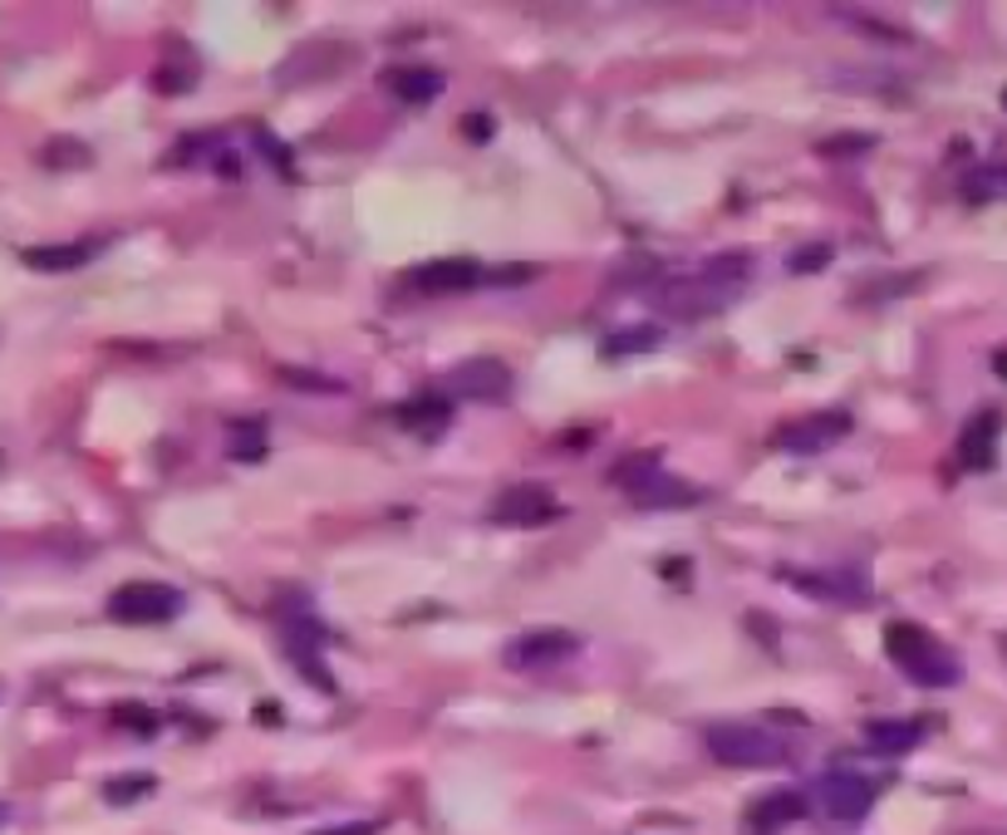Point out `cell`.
<instances>
[{"mask_svg":"<svg viewBox=\"0 0 1007 835\" xmlns=\"http://www.w3.org/2000/svg\"><path fill=\"white\" fill-rule=\"evenodd\" d=\"M885 654L895 659L904 679H914L919 689H954L964 679V663L948 644H938L929 629L919 624H889L885 629Z\"/></svg>","mask_w":1007,"mask_h":835,"instance_id":"6da1fadb","label":"cell"},{"mask_svg":"<svg viewBox=\"0 0 1007 835\" xmlns=\"http://www.w3.org/2000/svg\"><path fill=\"white\" fill-rule=\"evenodd\" d=\"M703 742L713 752V762L723 766H776L792 757L782 732H766L757 723H713L703 732Z\"/></svg>","mask_w":1007,"mask_h":835,"instance_id":"7a4b0ae2","label":"cell"},{"mask_svg":"<svg viewBox=\"0 0 1007 835\" xmlns=\"http://www.w3.org/2000/svg\"><path fill=\"white\" fill-rule=\"evenodd\" d=\"M738 295L742 291H732V285L713 281L708 271H693V276H669V281L654 285V305H659V315H669V319L718 315V310H728Z\"/></svg>","mask_w":1007,"mask_h":835,"instance_id":"3957f363","label":"cell"},{"mask_svg":"<svg viewBox=\"0 0 1007 835\" xmlns=\"http://www.w3.org/2000/svg\"><path fill=\"white\" fill-rule=\"evenodd\" d=\"M109 614L123 624H167L182 614V590L163 580H129L109 594Z\"/></svg>","mask_w":1007,"mask_h":835,"instance_id":"277c9868","label":"cell"},{"mask_svg":"<svg viewBox=\"0 0 1007 835\" xmlns=\"http://www.w3.org/2000/svg\"><path fill=\"white\" fill-rule=\"evenodd\" d=\"M811 796H816L821 816L851 826V821H865L869 811H875L879 786L869 782V776H861V772H826L816 786H811Z\"/></svg>","mask_w":1007,"mask_h":835,"instance_id":"5b68a950","label":"cell"},{"mask_svg":"<svg viewBox=\"0 0 1007 835\" xmlns=\"http://www.w3.org/2000/svg\"><path fill=\"white\" fill-rule=\"evenodd\" d=\"M576 654H580V639L570 634V629H531V634H517L507 649H501L507 669H517V673L556 669V663L576 659Z\"/></svg>","mask_w":1007,"mask_h":835,"instance_id":"8992f818","label":"cell"},{"mask_svg":"<svg viewBox=\"0 0 1007 835\" xmlns=\"http://www.w3.org/2000/svg\"><path fill=\"white\" fill-rule=\"evenodd\" d=\"M845 438H851V418L831 408V414H806V418L786 422V428H776L772 442L792 457H816V452H831Z\"/></svg>","mask_w":1007,"mask_h":835,"instance_id":"52a82bcc","label":"cell"},{"mask_svg":"<svg viewBox=\"0 0 1007 835\" xmlns=\"http://www.w3.org/2000/svg\"><path fill=\"white\" fill-rule=\"evenodd\" d=\"M448 394L467 398V404H501L511 394V369L491 354H477V359H462L448 369Z\"/></svg>","mask_w":1007,"mask_h":835,"instance_id":"ba28073f","label":"cell"},{"mask_svg":"<svg viewBox=\"0 0 1007 835\" xmlns=\"http://www.w3.org/2000/svg\"><path fill=\"white\" fill-rule=\"evenodd\" d=\"M487 517L497 526H546L560 517V501L551 487H536V482H521V487H507L497 491V501L487 507Z\"/></svg>","mask_w":1007,"mask_h":835,"instance_id":"9c48e42d","label":"cell"},{"mask_svg":"<svg viewBox=\"0 0 1007 835\" xmlns=\"http://www.w3.org/2000/svg\"><path fill=\"white\" fill-rule=\"evenodd\" d=\"M786 580L801 594H811V600H835V604L869 600V580L855 576V570H786Z\"/></svg>","mask_w":1007,"mask_h":835,"instance_id":"30bf717a","label":"cell"},{"mask_svg":"<svg viewBox=\"0 0 1007 835\" xmlns=\"http://www.w3.org/2000/svg\"><path fill=\"white\" fill-rule=\"evenodd\" d=\"M998 438H1003V414H993V408L973 414L968 428L958 432V462H964L968 472H988V467L998 462Z\"/></svg>","mask_w":1007,"mask_h":835,"instance_id":"8fae6325","label":"cell"},{"mask_svg":"<svg viewBox=\"0 0 1007 835\" xmlns=\"http://www.w3.org/2000/svg\"><path fill=\"white\" fill-rule=\"evenodd\" d=\"M482 281V266L477 261H462V256H448V261H428V266L408 271V285L418 291H467V285Z\"/></svg>","mask_w":1007,"mask_h":835,"instance_id":"7c38bea8","label":"cell"},{"mask_svg":"<svg viewBox=\"0 0 1007 835\" xmlns=\"http://www.w3.org/2000/svg\"><path fill=\"white\" fill-rule=\"evenodd\" d=\"M384 89L398 99V104H428V99L443 94V74L428 70V64H404V70H388Z\"/></svg>","mask_w":1007,"mask_h":835,"instance_id":"4fadbf2b","label":"cell"},{"mask_svg":"<svg viewBox=\"0 0 1007 835\" xmlns=\"http://www.w3.org/2000/svg\"><path fill=\"white\" fill-rule=\"evenodd\" d=\"M924 737L919 723H909V717H879V723L865 727V747L879 752V757H904V752H914Z\"/></svg>","mask_w":1007,"mask_h":835,"instance_id":"5bb4252c","label":"cell"},{"mask_svg":"<svg viewBox=\"0 0 1007 835\" xmlns=\"http://www.w3.org/2000/svg\"><path fill=\"white\" fill-rule=\"evenodd\" d=\"M610 482L614 487H624L629 497H649L659 482H663V462H659V452H634V457H624L620 467H610Z\"/></svg>","mask_w":1007,"mask_h":835,"instance_id":"9a60e30c","label":"cell"},{"mask_svg":"<svg viewBox=\"0 0 1007 835\" xmlns=\"http://www.w3.org/2000/svg\"><path fill=\"white\" fill-rule=\"evenodd\" d=\"M806 816V801L796 792H766L757 806H752V826L762 831H776V826H792V821Z\"/></svg>","mask_w":1007,"mask_h":835,"instance_id":"2e32d148","label":"cell"},{"mask_svg":"<svg viewBox=\"0 0 1007 835\" xmlns=\"http://www.w3.org/2000/svg\"><path fill=\"white\" fill-rule=\"evenodd\" d=\"M89 256H94V246L74 242V246H30L20 261H26L30 271H79Z\"/></svg>","mask_w":1007,"mask_h":835,"instance_id":"e0dca14e","label":"cell"},{"mask_svg":"<svg viewBox=\"0 0 1007 835\" xmlns=\"http://www.w3.org/2000/svg\"><path fill=\"white\" fill-rule=\"evenodd\" d=\"M964 197L968 202H1007V163L973 167L968 182H964Z\"/></svg>","mask_w":1007,"mask_h":835,"instance_id":"ac0fdd59","label":"cell"},{"mask_svg":"<svg viewBox=\"0 0 1007 835\" xmlns=\"http://www.w3.org/2000/svg\"><path fill=\"white\" fill-rule=\"evenodd\" d=\"M226 452H232L236 462H261V457H266V428H261L256 418L232 422V432H226Z\"/></svg>","mask_w":1007,"mask_h":835,"instance_id":"d6986e66","label":"cell"},{"mask_svg":"<svg viewBox=\"0 0 1007 835\" xmlns=\"http://www.w3.org/2000/svg\"><path fill=\"white\" fill-rule=\"evenodd\" d=\"M398 422L414 432H443V422H448V404L443 398H414V404L398 408Z\"/></svg>","mask_w":1007,"mask_h":835,"instance_id":"ffe728a7","label":"cell"},{"mask_svg":"<svg viewBox=\"0 0 1007 835\" xmlns=\"http://www.w3.org/2000/svg\"><path fill=\"white\" fill-rule=\"evenodd\" d=\"M659 345V329L654 325H639V329H620V335L604 345V359H620V354H639V349H654Z\"/></svg>","mask_w":1007,"mask_h":835,"instance_id":"44dd1931","label":"cell"},{"mask_svg":"<svg viewBox=\"0 0 1007 835\" xmlns=\"http://www.w3.org/2000/svg\"><path fill=\"white\" fill-rule=\"evenodd\" d=\"M40 163H44V167H84V163H89V147L79 143V139H54V143L40 153Z\"/></svg>","mask_w":1007,"mask_h":835,"instance_id":"7402d4cb","label":"cell"},{"mask_svg":"<svg viewBox=\"0 0 1007 835\" xmlns=\"http://www.w3.org/2000/svg\"><path fill=\"white\" fill-rule=\"evenodd\" d=\"M148 792H153V776H113L104 786V801L109 806H129V801H139Z\"/></svg>","mask_w":1007,"mask_h":835,"instance_id":"603a6c76","label":"cell"},{"mask_svg":"<svg viewBox=\"0 0 1007 835\" xmlns=\"http://www.w3.org/2000/svg\"><path fill=\"white\" fill-rule=\"evenodd\" d=\"M113 723L129 727V732H139V737H153V732H157V713H153V707H139V703H119V707H113Z\"/></svg>","mask_w":1007,"mask_h":835,"instance_id":"cb8c5ba5","label":"cell"},{"mask_svg":"<svg viewBox=\"0 0 1007 835\" xmlns=\"http://www.w3.org/2000/svg\"><path fill=\"white\" fill-rule=\"evenodd\" d=\"M614 281H624V285H644V281H659V261H649V256H634V266H620V271H614Z\"/></svg>","mask_w":1007,"mask_h":835,"instance_id":"d4e9b609","label":"cell"},{"mask_svg":"<svg viewBox=\"0 0 1007 835\" xmlns=\"http://www.w3.org/2000/svg\"><path fill=\"white\" fill-rule=\"evenodd\" d=\"M792 266H796V271H826V266H831V246H801Z\"/></svg>","mask_w":1007,"mask_h":835,"instance_id":"484cf974","label":"cell"},{"mask_svg":"<svg viewBox=\"0 0 1007 835\" xmlns=\"http://www.w3.org/2000/svg\"><path fill=\"white\" fill-rule=\"evenodd\" d=\"M869 143H875V139H869V133H861V139H855V133H845V139H831V143H821V153H826V157H835V153H865Z\"/></svg>","mask_w":1007,"mask_h":835,"instance_id":"4316f807","label":"cell"},{"mask_svg":"<svg viewBox=\"0 0 1007 835\" xmlns=\"http://www.w3.org/2000/svg\"><path fill=\"white\" fill-rule=\"evenodd\" d=\"M384 826L379 821H349V826H329V831H315V835H379Z\"/></svg>","mask_w":1007,"mask_h":835,"instance_id":"83f0119b","label":"cell"},{"mask_svg":"<svg viewBox=\"0 0 1007 835\" xmlns=\"http://www.w3.org/2000/svg\"><path fill=\"white\" fill-rule=\"evenodd\" d=\"M993 369H998L1003 379H1007V349H998V354H993Z\"/></svg>","mask_w":1007,"mask_h":835,"instance_id":"f1b7e54d","label":"cell"},{"mask_svg":"<svg viewBox=\"0 0 1007 835\" xmlns=\"http://www.w3.org/2000/svg\"><path fill=\"white\" fill-rule=\"evenodd\" d=\"M6 816H10V811H6V801H0V826H6Z\"/></svg>","mask_w":1007,"mask_h":835,"instance_id":"f546056e","label":"cell"}]
</instances>
